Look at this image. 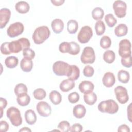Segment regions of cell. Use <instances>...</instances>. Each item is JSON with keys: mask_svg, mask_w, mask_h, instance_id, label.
I'll list each match as a JSON object with an SVG mask.
<instances>
[{"mask_svg": "<svg viewBox=\"0 0 132 132\" xmlns=\"http://www.w3.org/2000/svg\"><path fill=\"white\" fill-rule=\"evenodd\" d=\"M25 119L27 124L32 125L36 122L37 116L34 110L32 109H28L25 111Z\"/></svg>", "mask_w": 132, "mask_h": 132, "instance_id": "44dd1931", "label": "cell"}, {"mask_svg": "<svg viewBox=\"0 0 132 132\" xmlns=\"http://www.w3.org/2000/svg\"><path fill=\"white\" fill-rule=\"evenodd\" d=\"M18 104L21 106H26L28 105L30 101V97L27 93H24L17 96Z\"/></svg>", "mask_w": 132, "mask_h": 132, "instance_id": "7402d4cb", "label": "cell"}, {"mask_svg": "<svg viewBox=\"0 0 132 132\" xmlns=\"http://www.w3.org/2000/svg\"><path fill=\"white\" fill-rule=\"evenodd\" d=\"M121 63L126 68H130L132 65V62H131V56L122 58H121Z\"/></svg>", "mask_w": 132, "mask_h": 132, "instance_id": "ee69618b", "label": "cell"}, {"mask_svg": "<svg viewBox=\"0 0 132 132\" xmlns=\"http://www.w3.org/2000/svg\"><path fill=\"white\" fill-rule=\"evenodd\" d=\"M30 43L28 39L21 38L16 41L9 42V48L10 53H18L27 48H29Z\"/></svg>", "mask_w": 132, "mask_h": 132, "instance_id": "3957f363", "label": "cell"}, {"mask_svg": "<svg viewBox=\"0 0 132 132\" xmlns=\"http://www.w3.org/2000/svg\"><path fill=\"white\" fill-rule=\"evenodd\" d=\"M102 82L103 85L107 88L113 86L116 82V78L113 73L110 72H106L102 78Z\"/></svg>", "mask_w": 132, "mask_h": 132, "instance_id": "5bb4252c", "label": "cell"}, {"mask_svg": "<svg viewBox=\"0 0 132 132\" xmlns=\"http://www.w3.org/2000/svg\"><path fill=\"white\" fill-rule=\"evenodd\" d=\"M94 28L96 34L98 36L102 35L105 32L106 30L105 25L104 23L101 20L97 21L95 23Z\"/></svg>", "mask_w": 132, "mask_h": 132, "instance_id": "1f68e13d", "label": "cell"}, {"mask_svg": "<svg viewBox=\"0 0 132 132\" xmlns=\"http://www.w3.org/2000/svg\"><path fill=\"white\" fill-rule=\"evenodd\" d=\"M98 110L103 113L114 114L119 110L118 104L113 100H107L101 102L98 105Z\"/></svg>", "mask_w": 132, "mask_h": 132, "instance_id": "7a4b0ae2", "label": "cell"}, {"mask_svg": "<svg viewBox=\"0 0 132 132\" xmlns=\"http://www.w3.org/2000/svg\"><path fill=\"white\" fill-rule=\"evenodd\" d=\"M7 100L5 98H4L3 97H1L0 98V107H1V118H2V116H3V109L6 108V107L7 106Z\"/></svg>", "mask_w": 132, "mask_h": 132, "instance_id": "7dc6e473", "label": "cell"}, {"mask_svg": "<svg viewBox=\"0 0 132 132\" xmlns=\"http://www.w3.org/2000/svg\"><path fill=\"white\" fill-rule=\"evenodd\" d=\"M36 109L38 113L44 117L49 116L52 112L50 105L47 102L44 101L39 102L36 106Z\"/></svg>", "mask_w": 132, "mask_h": 132, "instance_id": "7c38bea8", "label": "cell"}, {"mask_svg": "<svg viewBox=\"0 0 132 132\" xmlns=\"http://www.w3.org/2000/svg\"><path fill=\"white\" fill-rule=\"evenodd\" d=\"M92 16L95 20H101L104 15V12L103 9L100 7H96L92 11Z\"/></svg>", "mask_w": 132, "mask_h": 132, "instance_id": "f546056e", "label": "cell"}, {"mask_svg": "<svg viewBox=\"0 0 132 132\" xmlns=\"http://www.w3.org/2000/svg\"><path fill=\"white\" fill-rule=\"evenodd\" d=\"M19 131H31V130L27 127H24L19 130Z\"/></svg>", "mask_w": 132, "mask_h": 132, "instance_id": "816d5d0a", "label": "cell"}, {"mask_svg": "<svg viewBox=\"0 0 132 132\" xmlns=\"http://www.w3.org/2000/svg\"><path fill=\"white\" fill-rule=\"evenodd\" d=\"M51 27L53 31L56 34L60 33L63 29L64 23L62 20L55 19L51 23Z\"/></svg>", "mask_w": 132, "mask_h": 132, "instance_id": "2e32d148", "label": "cell"}, {"mask_svg": "<svg viewBox=\"0 0 132 132\" xmlns=\"http://www.w3.org/2000/svg\"><path fill=\"white\" fill-rule=\"evenodd\" d=\"M111 44V41L110 38L107 36H104L100 40V46L104 49H107L109 48Z\"/></svg>", "mask_w": 132, "mask_h": 132, "instance_id": "d6a6232c", "label": "cell"}, {"mask_svg": "<svg viewBox=\"0 0 132 132\" xmlns=\"http://www.w3.org/2000/svg\"><path fill=\"white\" fill-rule=\"evenodd\" d=\"M9 129V125L5 121H1L0 122V131L1 132H6Z\"/></svg>", "mask_w": 132, "mask_h": 132, "instance_id": "bcb514c9", "label": "cell"}, {"mask_svg": "<svg viewBox=\"0 0 132 132\" xmlns=\"http://www.w3.org/2000/svg\"><path fill=\"white\" fill-rule=\"evenodd\" d=\"M94 73V69L90 65H86L83 70V74L86 77H91Z\"/></svg>", "mask_w": 132, "mask_h": 132, "instance_id": "b9f144b4", "label": "cell"}, {"mask_svg": "<svg viewBox=\"0 0 132 132\" xmlns=\"http://www.w3.org/2000/svg\"><path fill=\"white\" fill-rule=\"evenodd\" d=\"M20 67L22 71L25 72H30L33 67V62L32 60L24 57V58H23L21 61Z\"/></svg>", "mask_w": 132, "mask_h": 132, "instance_id": "d6986e66", "label": "cell"}, {"mask_svg": "<svg viewBox=\"0 0 132 132\" xmlns=\"http://www.w3.org/2000/svg\"><path fill=\"white\" fill-rule=\"evenodd\" d=\"M49 97L51 102L55 105H58L61 102L62 97L60 93L56 90L52 91L49 95Z\"/></svg>", "mask_w": 132, "mask_h": 132, "instance_id": "cb8c5ba5", "label": "cell"}, {"mask_svg": "<svg viewBox=\"0 0 132 132\" xmlns=\"http://www.w3.org/2000/svg\"><path fill=\"white\" fill-rule=\"evenodd\" d=\"M130 75L128 72L124 70H120L118 73V79L119 81L126 84L129 80Z\"/></svg>", "mask_w": 132, "mask_h": 132, "instance_id": "4316f807", "label": "cell"}, {"mask_svg": "<svg viewBox=\"0 0 132 132\" xmlns=\"http://www.w3.org/2000/svg\"><path fill=\"white\" fill-rule=\"evenodd\" d=\"M72 70L70 75L68 76V79H70L72 80H77L80 75V70L79 68L75 65H71Z\"/></svg>", "mask_w": 132, "mask_h": 132, "instance_id": "4dcf8cb0", "label": "cell"}, {"mask_svg": "<svg viewBox=\"0 0 132 132\" xmlns=\"http://www.w3.org/2000/svg\"><path fill=\"white\" fill-rule=\"evenodd\" d=\"M70 48L69 54L72 55H77L80 51V47L79 45L75 42H70Z\"/></svg>", "mask_w": 132, "mask_h": 132, "instance_id": "8d00e7d4", "label": "cell"}, {"mask_svg": "<svg viewBox=\"0 0 132 132\" xmlns=\"http://www.w3.org/2000/svg\"><path fill=\"white\" fill-rule=\"evenodd\" d=\"M78 28L77 22L75 20H70L67 23V30L71 34L76 32Z\"/></svg>", "mask_w": 132, "mask_h": 132, "instance_id": "f1b7e54d", "label": "cell"}, {"mask_svg": "<svg viewBox=\"0 0 132 132\" xmlns=\"http://www.w3.org/2000/svg\"><path fill=\"white\" fill-rule=\"evenodd\" d=\"M119 55L122 58L127 57L131 56V43L127 39H123L119 43Z\"/></svg>", "mask_w": 132, "mask_h": 132, "instance_id": "ba28073f", "label": "cell"}, {"mask_svg": "<svg viewBox=\"0 0 132 132\" xmlns=\"http://www.w3.org/2000/svg\"><path fill=\"white\" fill-rule=\"evenodd\" d=\"M1 52L4 55H9L11 54L9 48V42H5L1 46Z\"/></svg>", "mask_w": 132, "mask_h": 132, "instance_id": "7bdbcfd3", "label": "cell"}, {"mask_svg": "<svg viewBox=\"0 0 132 132\" xmlns=\"http://www.w3.org/2000/svg\"><path fill=\"white\" fill-rule=\"evenodd\" d=\"M128 32L127 26L124 24H120L116 27L114 29L115 35L118 37H121L125 36Z\"/></svg>", "mask_w": 132, "mask_h": 132, "instance_id": "d4e9b609", "label": "cell"}, {"mask_svg": "<svg viewBox=\"0 0 132 132\" xmlns=\"http://www.w3.org/2000/svg\"><path fill=\"white\" fill-rule=\"evenodd\" d=\"M14 93L18 96L20 94L27 93V88L26 86L23 83H20L17 84L14 88Z\"/></svg>", "mask_w": 132, "mask_h": 132, "instance_id": "d590c367", "label": "cell"}, {"mask_svg": "<svg viewBox=\"0 0 132 132\" xmlns=\"http://www.w3.org/2000/svg\"><path fill=\"white\" fill-rule=\"evenodd\" d=\"M51 2L52 3V4L56 6H60L61 5H62L63 4V3L64 2V0H52Z\"/></svg>", "mask_w": 132, "mask_h": 132, "instance_id": "681fc988", "label": "cell"}, {"mask_svg": "<svg viewBox=\"0 0 132 132\" xmlns=\"http://www.w3.org/2000/svg\"><path fill=\"white\" fill-rule=\"evenodd\" d=\"M19 63L18 58L15 56H9L7 57L5 60V64L8 68L12 69L16 67Z\"/></svg>", "mask_w": 132, "mask_h": 132, "instance_id": "484cf974", "label": "cell"}, {"mask_svg": "<svg viewBox=\"0 0 132 132\" xmlns=\"http://www.w3.org/2000/svg\"><path fill=\"white\" fill-rule=\"evenodd\" d=\"M105 20L107 25L110 27H113L117 23V20L113 15L111 13H109L105 16Z\"/></svg>", "mask_w": 132, "mask_h": 132, "instance_id": "e575fe53", "label": "cell"}, {"mask_svg": "<svg viewBox=\"0 0 132 132\" xmlns=\"http://www.w3.org/2000/svg\"><path fill=\"white\" fill-rule=\"evenodd\" d=\"M116 98L118 101L121 104H125L129 100L127 91L126 89L122 86H118L114 89Z\"/></svg>", "mask_w": 132, "mask_h": 132, "instance_id": "8fae6325", "label": "cell"}, {"mask_svg": "<svg viewBox=\"0 0 132 132\" xmlns=\"http://www.w3.org/2000/svg\"><path fill=\"white\" fill-rule=\"evenodd\" d=\"M79 100V95L76 92L71 93L68 95V100L70 103L74 104L77 103Z\"/></svg>", "mask_w": 132, "mask_h": 132, "instance_id": "60d3db41", "label": "cell"}, {"mask_svg": "<svg viewBox=\"0 0 132 132\" xmlns=\"http://www.w3.org/2000/svg\"><path fill=\"white\" fill-rule=\"evenodd\" d=\"M80 60L84 64L93 63L95 60V55L93 48L90 46L85 47L81 55Z\"/></svg>", "mask_w": 132, "mask_h": 132, "instance_id": "8992f818", "label": "cell"}, {"mask_svg": "<svg viewBox=\"0 0 132 132\" xmlns=\"http://www.w3.org/2000/svg\"><path fill=\"white\" fill-rule=\"evenodd\" d=\"M86 112V109L85 106L81 104L75 106L73 109V113L75 117L78 119L83 118Z\"/></svg>", "mask_w": 132, "mask_h": 132, "instance_id": "ac0fdd59", "label": "cell"}, {"mask_svg": "<svg viewBox=\"0 0 132 132\" xmlns=\"http://www.w3.org/2000/svg\"><path fill=\"white\" fill-rule=\"evenodd\" d=\"M11 11L6 8L0 10V28H3L8 23L10 18Z\"/></svg>", "mask_w": 132, "mask_h": 132, "instance_id": "4fadbf2b", "label": "cell"}, {"mask_svg": "<svg viewBox=\"0 0 132 132\" xmlns=\"http://www.w3.org/2000/svg\"><path fill=\"white\" fill-rule=\"evenodd\" d=\"M75 82L70 79L63 80L59 85V88L62 92H68L74 88Z\"/></svg>", "mask_w": 132, "mask_h": 132, "instance_id": "e0dca14e", "label": "cell"}, {"mask_svg": "<svg viewBox=\"0 0 132 132\" xmlns=\"http://www.w3.org/2000/svg\"><path fill=\"white\" fill-rule=\"evenodd\" d=\"M78 88L81 93L86 94L92 92L94 88V86L92 82L88 80H84L79 84Z\"/></svg>", "mask_w": 132, "mask_h": 132, "instance_id": "9a60e30c", "label": "cell"}, {"mask_svg": "<svg viewBox=\"0 0 132 132\" xmlns=\"http://www.w3.org/2000/svg\"><path fill=\"white\" fill-rule=\"evenodd\" d=\"M50 34V30L47 26L44 25L39 26L34 30L32 40L35 44H40L49 38Z\"/></svg>", "mask_w": 132, "mask_h": 132, "instance_id": "6da1fadb", "label": "cell"}, {"mask_svg": "<svg viewBox=\"0 0 132 132\" xmlns=\"http://www.w3.org/2000/svg\"><path fill=\"white\" fill-rule=\"evenodd\" d=\"M23 55L24 58L32 60L35 56V53L32 49L27 48L23 50Z\"/></svg>", "mask_w": 132, "mask_h": 132, "instance_id": "f35d334b", "label": "cell"}, {"mask_svg": "<svg viewBox=\"0 0 132 132\" xmlns=\"http://www.w3.org/2000/svg\"><path fill=\"white\" fill-rule=\"evenodd\" d=\"M33 95L34 98L36 100H41L45 97L46 93L43 89L38 88L34 91Z\"/></svg>", "mask_w": 132, "mask_h": 132, "instance_id": "836d02e7", "label": "cell"}, {"mask_svg": "<svg viewBox=\"0 0 132 132\" xmlns=\"http://www.w3.org/2000/svg\"><path fill=\"white\" fill-rule=\"evenodd\" d=\"M16 10L20 13L24 14L28 12L29 10V5L25 1H19L15 5Z\"/></svg>", "mask_w": 132, "mask_h": 132, "instance_id": "ffe728a7", "label": "cell"}, {"mask_svg": "<svg viewBox=\"0 0 132 132\" xmlns=\"http://www.w3.org/2000/svg\"><path fill=\"white\" fill-rule=\"evenodd\" d=\"M70 42H63L61 43L59 46V50L61 53H68L70 51Z\"/></svg>", "mask_w": 132, "mask_h": 132, "instance_id": "ab89813d", "label": "cell"}, {"mask_svg": "<svg viewBox=\"0 0 132 132\" xmlns=\"http://www.w3.org/2000/svg\"><path fill=\"white\" fill-rule=\"evenodd\" d=\"M72 65L63 61H57L53 65V71L58 76H67L70 75Z\"/></svg>", "mask_w": 132, "mask_h": 132, "instance_id": "277c9868", "label": "cell"}, {"mask_svg": "<svg viewBox=\"0 0 132 132\" xmlns=\"http://www.w3.org/2000/svg\"><path fill=\"white\" fill-rule=\"evenodd\" d=\"M118 131H122V132H129L130 128L129 126H128L126 124H122L119 126L118 129Z\"/></svg>", "mask_w": 132, "mask_h": 132, "instance_id": "c3c4849f", "label": "cell"}, {"mask_svg": "<svg viewBox=\"0 0 132 132\" xmlns=\"http://www.w3.org/2000/svg\"><path fill=\"white\" fill-rule=\"evenodd\" d=\"M116 59V54L113 51L107 50L103 54V59L108 63H112Z\"/></svg>", "mask_w": 132, "mask_h": 132, "instance_id": "83f0119b", "label": "cell"}, {"mask_svg": "<svg viewBox=\"0 0 132 132\" xmlns=\"http://www.w3.org/2000/svg\"><path fill=\"white\" fill-rule=\"evenodd\" d=\"M24 30L23 24L19 22L14 23L10 25L8 27L7 33L10 38H14L22 34Z\"/></svg>", "mask_w": 132, "mask_h": 132, "instance_id": "9c48e42d", "label": "cell"}, {"mask_svg": "<svg viewBox=\"0 0 132 132\" xmlns=\"http://www.w3.org/2000/svg\"><path fill=\"white\" fill-rule=\"evenodd\" d=\"M93 35L92 28L89 26H84L80 29L77 35V40L81 43H86L89 41Z\"/></svg>", "mask_w": 132, "mask_h": 132, "instance_id": "52a82bcc", "label": "cell"}, {"mask_svg": "<svg viewBox=\"0 0 132 132\" xmlns=\"http://www.w3.org/2000/svg\"><path fill=\"white\" fill-rule=\"evenodd\" d=\"M83 127L82 125L79 123H76L73 124L70 128V131L72 132L74 131H77V132H80L82 130Z\"/></svg>", "mask_w": 132, "mask_h": 132, "instance_id": "f6af8a7d", "label": "cell"}, {"mask_svg": "<svg viewBox=\"0 0 132 132\" xmlns=\"http://www.w3.org/2000/svg\"><path fill=\"white\" fill-rule=\"evenodd\" d=\"M131 104L130 103L129 106L127 107V118L129 120V121L131 122Z\"/></svg>", "mask_w": 132, "mask_h": 132, "instance_id": "f907efd6", "label": "cell"}, {"mask_svg": "<svg viewBox=\"0 0 132 132\" xmlns=\"http://www.w3.org/2000/svg\"><path fill=\"white\" fill-rule=\"evenodd\" d=\"M7 117L11 124L14 126H19L22 123V118L18 108L10 107L7 110Z\"/></svg>", "mask_w": 132, "mask_h": 132, "instance_id": "5b68a950", "label": "cell"}, {"mask_svg": "<svg viewBox=\"0 0 132 132\" xmlns=\"http://www.w3.org/2000/svg\"><path fill=\"white\" fill-rule=\"evenodd\" d=\"M58 128L59 129L60 131L63 132H68L70 131L71 128L70 123L67 121H62L60 122L58 125Z\"/></svg>", "mask_w": 132, "mask_h": 132, "instance_id": "74e56055", "label": "cell"}, {"mask_svg": "<svg viewBox=\"0 0 132 132\" xmlns=\"http://www.w3.org/2000/svg\"><path fill=\"white\" fill-rule=\"evenodd\" d=\"M84 100L85 102L89 105H93L97 101L96 94L92 92L84 94Z\"/></svg>", "mask_w": 132, "mask_h": 132, "instance_id": "603a6c76", "label": "cell"}, {"mask_svg": "<svg viewBox=\"0 0 132 132\" xmlns=\"http://www.w3.org/2000/svg\"><path fill=\"white\" fill-rule=\"evenodd\" d=\"M126 8V4L124 1L117 0L114 1L113 4V9L114 13L119 18H122L125 16Z\"/></svg>", "mask_w": 132, "mask_h": 132, "instance_id": "30bf717a", "label": "cell"}]
</instances>
